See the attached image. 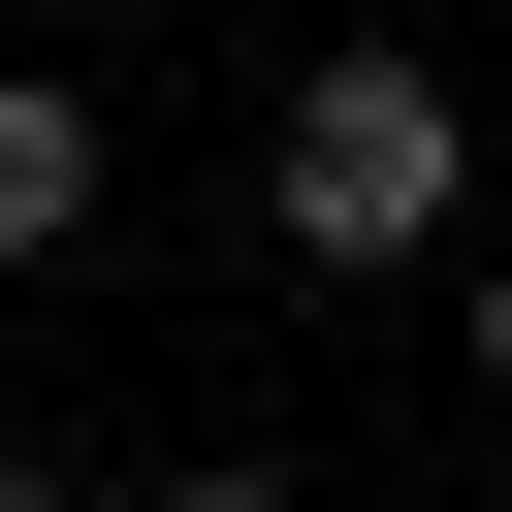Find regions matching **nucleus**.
<instances>
[{
  "instance_id": "1",
  "label": "nucleus",
  "mask_w": 512,
  "mask_h": 512,
  "mask_svg": "<svg viewBox=\"0 0 512 512\" xmlns=\"http://www.w3.org/2000/svg\"><path fill=\"white\" fill-rule=\"evenodd\" d=\"M288 256H448L480 224V128H448V64H288Z\"/></svg>"
},
{
  "instance_id": "2",
  "label": "nucleus",
  "mask_w": 512,
  "mask_h": 512,
  "mask_svg": "<svg viewBox=\"0 0 512 512\" xmlns=\"http://www.w3.org/2000/svg\"><path fill=\"white\" fill-rule=\"evenodd\" d=\"M64 224H96V96H64V64H0V256H64Z\"/></svg>"
},
{
  "instance_id": "3",
  "label": "nucleus",
  "mask_w": 512,
  "mask_h": 512,
  "mask_svg": "<svg viewBox=\"0 0 512 512\" xmlns=\"http://www.w3.org/2000/svg\"><path fill=\"white\" fill-rule=\"evenodd\" d=\"M448 320H480V384H512V256H480V288H448Z\"/></svg>"
},
{
  "instance_id": "4",
  "label": "nucleus",
  "mask_w": 512,
  "mask_h": 512,
  "mask_svg": "<svg viewBox=\"0 0 512 512\" xmlns=\"http://www.w3.org/2000/svg\"><path fill=\"white\" fill-rule=\"evenodd\" d=\"M0 512H96V480H32V448H0Z\"/></svg>"
},
{
  "instance_id": "5",
  "label": "nucleus",
  "mask_w": 512,
  "mask_h": 512,
  "mask_svg": "<svg viewBox=\"0 0 512 512\" xmlns=\"http://www.w3.org/2000/svg\"><path fill=\"white\" fill-rule=\"evenodd\" d=\"M160 512H288V480H160Z\"/></svg>"
}]
</instances>
